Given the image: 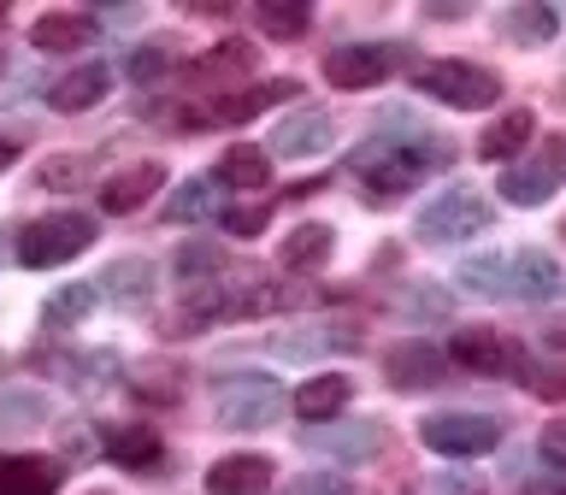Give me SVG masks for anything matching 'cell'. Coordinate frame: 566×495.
<instances>
[{
	"label": "cell",
	"instance_id": "1",
	"mask_svg": "<svg viewBox=\"0 0 566 495\" xmlns=\"http://www.w3.org/2000/svg\"><path fill=\"white\" fill-rule=\"evenodd\" d=\"M454 159V148L442 136H419V141H384L378 159H360L366 177V201H401L407 189H419L431 171H442Z\"/></svg>",
	"mask_w": 566,
	"mask_h": 495
},
{
	"label": "cell",
	"instance_id": "2",
	"mask_svg": "<svg viewBox=\"0 0 566 495\" xmlns=\"http://www.w3.org/2000/svg\"><path fill=\"white\" fill-rule=\"evenodd\" d=\"M101 236V224L88 212H48V219H30L18 230V265L30 272H53V265L88 254V242Z\"/></svg>",
	"mask_w": 566,
	"mask_h": 495
},
{
	"label": "cell",
	"instance_id": "3",
	"mask_svg": "<svg viewBox=\"0 0 566 495\" xmlns=\"http://www.w3.org/2000/svg\"><path fill=\"white\" fill-rule=\"evenodd\" d=\"M413 88L419 95H431L442 106H454V113H484V106L502 101V77H495L490 65H472V60H431L413 71Z\"/></svg>",
	"mask_w": 566,
	"mask_h": 495
},
{
	"label": "cell",
	"instance_id": "4",
	"mask_svg": "<svg viewBox=\"0 0 566 495\" xmlns=\"http://www.w3.org/2000/svg\"><path fill=\"white\" fill-rule=\"evenodd\" d=\"M283 383L265 378V371H242V378H224L219 396H212V419L224 431H265V424L283 419Z\"/></svg>",
	"mask_w": 566,
	"mask_h": 495
},
{
	"label": "cell",
	"instance_id": "5",
	"mask_svg": "<svg viewBox=\"0 0 566 495\" xmlns=\"http://www.w3.org/2000/svg\"><path fill=\"white\" fill-rule=\"evenodd\" d=\"M490 224H495V207L478 189H442L437 201L419 212V242H437V247L472 242V236H484Z\"/></svg>",
	"mask_w": 566,
	"mask_h": 495
},
{
	"label": "cell",
	"instance_id": "6",
	"mask_svg": "<svg viewBox=\"0 0 566 495\" xmlns=\"http://www.w3.org/2000/svg\"><path fill=\"white\" fill-rule=\"evenodd\" d=\"M449 366L460 371H472V378H520L525 383V348L513 343V336L502 330H490V325H467V330H454V343H449Z\"/></svg>",
	"mask_w": 566,
	"mask_h": 495
},
{
	"label": "cell",
	"instance_id": "7",
	"mask_svg": "<svg viewBox=\"0 0 566 495\" xmlns=\"http://www.w3.org/2000/svg\"><path fill=\"white\" fill-rule=\"evenodd\" d=\"M419 442L442 460H478L502 449V419L495 413H431L419 424Z\"/></svg>",
	"mask_w": 566,
	"mask_h": 495
},
{
	"label": "cell",
	"instance_id": "8",
	"mask_svg": "<svg viewBox=\"0 0 566 495\" xmlns=\"http://www.w3.org/2000/svg\"><path fill=\"white\" fill-rule=\"evenodd\" d=\"M401 60H407L401 42H348L325 53V77L336 88H378L384 77L401 71Z\"/></svg>",
	"mask_w": 566,
	"mask_h": 495
},
{
	"label": "cell",
	"instance_id": "9",
	"mask_svg": "<svg viewBox=\"0 0 566 495\" xmlns=\"http://www.w3.org/2000/svg\"><path fill=\"white\" fill-rule=\"evenodd\" d=\"M560 177H566V141L548 136L531 159H520V166L502 171V194H507L513 207H543L548 194L560 189Z\"/></svg>",
	"mask_w": 566,
	"mask_h": 495
},
{
	"label": "cell",
	"instance_id": "10",
	"mask_svg": "<svg viewBox=\"0 0 566 495\" xmlns=\"http://www.w3.org/2000/svg\"><path fill=\"white\" fill-rule=\"evenodd\" d=\"M442 378H449V354L431 348V343H396L384 348V383L401 389V396H413V389H437Z\"/></svg>",
	"mask_w": 566,
	"mask_h": 495
},
{
	"label": "cell",
	"instance_id": "11",
	"mask_svg": "<svg viewBox=\"0 0 566 495\" xmlns=\"http://www.w3.org/2000/svg\"><path fill=\"white\" fill-rule=\"evenodd\" d=\"M307 449L325 460H371L384 449V431L371 419H331V424H313L307 431Z\"/></svg>",
	"mask_w": 566,
	"mask_h": 495
},
{
	"label": "cell",
	"instance_id": "12",
	"mask_svg": "<svg viewBox=\"0 0 566 495\" xmlns=\"http://www.w3.org/2000/svg\"><path fill=\"white\" fill-rule=\"evenodd\" d=\"M159 189H166V166H159V159H136V166H124L101 183V212H136V207H148V194H159Z\"/></svg>",
	"mask_w": 566,
	"mask_h": 495
},
{
	"label": "cell",
	"instance_id": "13",
	"mask_svg": "<svg viewBox=\"0 0 566 495\" xmlns=\"http://www.w3.org/2000/svg\"><path fill=\"white\" fill-rule=\"evenodd\" d=\"M301 95V83L295 77H272V83H254V88H237V95H219L201 113V124H248V118H260L265 106H277V101H290Z\"/></svg>",
	"mask_w": 566,
	"mask_h": 495
},
{
	"label": "cell",
	"instance_id": "14",
	"mask_svg": "<svg viewBox=\"0 0 566 495\" xmlns=\"http://www.w3.org/2000/svg\"><path fill=\"white\" fill-rule=\"evenodd\" d=\"M277 466L265 454H224L207 466V495H265Z\"/></svg>",
	"mask_w": 566,
	"mask_h": 495
},
{
	"label": "cell",
	"instance_id": "15",
	"mask_svg": "<svg viewBox=\"0 0 566 495\" xmlns=\"http://www.w3.org/2000/svg\"><path fill=\"white\" fill-rule=\"evenodd\" d=\"M560 265L543 254V247H520L507 254V301H555L560 295Z\"/></svg>",
	"mask_w": 566,
	"mask_h": 495
},
{
	"label": "cell",
	"instance_id": "16",
	"mask_svg": "<svg viewBox=\"0 0 566 495\" xmlns=\"http://www.w3.org/2000/svg\"><path fill=\"white\" fill-rule=\"evenodd\" d=\"M336 141V130H331V113H318V106H301V113H290L272 130V154H283V159H313V154H325Z\"/></svg>",
	"mask_w": 566,
	"mask_h": 495
},
{
	"label": "cell",
	"instance_id": "17",
	"mask_svg": "<svg viewBox=\"0 0 566 495\" xmlns=\"http://www.w3.org/2000/svg\"><path fill=\"white\" fill-rule=\"evenodd\" d=\"M354 401V378H343V371H325V378H307L290 396L295 407V419H307V424H331V419H343V407Z\"/></svg>",
	"mask_w": 566,
	"mask_h": 495
},
{
	"label": "cell",
	"instance_id": "18",
	"mask_svg": "<svg viewBox=\"0 0 566 495\" xmlns=\"http://www.w3.org/2000/svg\"><path fill=\"white\" fill-rule=\"evenodd\" d=\"M65 466L48 454H7L0 460V495H60Z\"/></svg>",
	"mask_w": 566,
	"mask_h": 495
},
{
	"label": "cell",
	"instance_id": "19",
	"mask_svg": "<svg viewBox=\"0 0 566 495\" xmlns=\"http://www.w3.org/2000/svg\"><path fill=\"white\" fill-rule=\"evenodd\" d=\"M101 449H106V460H113V466H124V472H148V466H159V460H166V442H159L154 424H113V431L101 436Z\"/></svg>",
	"mask_w": 566,
	"mask_h": 495
},
{
	"label": "cell",
	"instance_id": "20",
	"mask_svg": "<svg viewBox=\"0 0 566 495\" xmlns=\"http://www.w3.org/2000/svg\"><path fill=\"white\" fill-rule=\"evenodd\" d=\"M95 35H101V24L88 12H42L30 24V48H42V53H77V48H95Z\"/></svg>",
	"mask_w": 566,
	"mask_h": 495
},
{
	"label": "cell",
	"instance_id": "21",
	"mask_svg": "<svg viewBox=\"0 0 566 495\" xmlns=\"http://www.w3.org/2000/svg\"><path fill=\"white\" fill-rule=\"evenodd\" d=\"M106 88H113V71L106 65H77V71H65V77L48 88V106L53 113H88V106L106 101Z\"/></svg>",
	"mask_w": 566,
	"mask_h": 495
},
{
	"label": "cell",
	"instance_id": "22",
	"mask_svg": "<svg viewBox=\"0 0 566 495\" xmlns=\"http://www.w3.org/2000/svg\"><path fill=\"white\" fill-rule=\"evenodd\" d=\"M336 348H360V330L354 325H313V330H283L272 354L283 360H318V354H336Z\"/></svg>",
	"mask_w": 566,
	"mask_h": 495
},
{
	"label": "cell",
	"instance_id": "23",
	"mask_svg": "<svg viewBox=\"0 0 566 495\" xmlns=\"http://www.w3.org/2000/svg\"><path fill=\"white\" fill-rule=\"evenodd\" d=\"M101 295L118 301V307H148V295H154V260H142V254L113 260L101 272Z\"/></svg>",
	"mask_w": 566,
	"mask_h": 495
},
{
	"label": "cell",
	"instance_id": "24",
	"mask_svg": "<svg viewBox=\"0 0 566 495\" xmlns=\"http://www.w3.org/2000/svg\"><path fill=\"white\" fill-rule=\"evenodd\" d=\"M531 136H537V113H531V106H513V113H502L484 136H478V159H513V154L531 148Z\"/></svg>",
	"mask_w": 566,
	"mask_h": 495
},
{
	"label": "cell",
	"instance_id": "25",
	"mask_svg": "<svg viewBox=\"0 0 566 495\" xmlns=\"http://www.w3.org/2000/svg\"><path fill=\"white\" fill-rule=\"evenodd\" d=\"M336 254V230L331 224H295L290 236H283V265H290V272H318V265H325Z\"/></svg>",
	"mask_w": 566,
	"mask_h": 495
},
{
	"label": "cell",
	"instance_id": "26",
	"mask_svg": "<svg viewBox=\"0 0 566 495\" xmlns=\"http://www.w3.org/2000/svg\"><path fill=\"white\" fill-rule=\"evenodd\" d=\"M212 177L230 189H265L272 183V159H265V148H254V141H237V148L219 154V171Z\"/></svg>",
	"mask_w": 566,
	"mask_h": 495
},
{
	"label": "cell",
	"instance_id": "27",
	"mask_svg": "<svg viewBox=\"0 0 566 495\" xmlns=\"http://www.w3.org/2000/svg\"><path fill=\"white\" fill-rule=\"evenodd\" d=\"M495 30H502L513 48H548L555 30H560V18L548 7H507L502 18H495Z\"/></svg>",
	"mask_w": 566,
	"mask_h": 495
},
{
	"label": "cell",
	"instance_id": "28",
	"mask_svg": "<svg viewBox=\"0 0 566 495\" xmlns=\"http://www.w3.org/2000/svg\"><path fill=\"white\" fill-rule=\"evenodd\" d=\"M95 301H101V283H65V289L42 307V325H48V330H71V325H83V318L95 313Z\"/></svg>",
	"mask_w": 566,
	"mask_h": 495
},
{
	"label": "cell",
	"instance_id": "29",
	"mask_svg": "<svg viewBox=\"0 0 566 495\" xmlns=\"http://www.w3.org/2000/svg\"><path fill=\"white\" fill-rule=\"evenodd\" d=\"M48 413H53V401L42 389H7V396H0V436L7 431H42Z\"/></svg>",
	"mask_w": 566,
	"mask_h": 495
},
{
	"label": "cell",
	"instance_id": "30",
	"mask_svg": "<svg viewBox=\"0 0 566 495\" xmlns=\"http://www.w3.org/2000/svg\"><path fill=\"white\" fill-rule=\"evenodd\" d=\"M254 18H260V30L272 35V42H295V35H307L313 7H301V0H260Z\"/></svg>",
	"mask_w": 566,
	"mask_h": 495
},
{
	"label": "cell",
	"instance_id": "31",
	"mask_svg": "<svg viewBox=\"0 0 566 495\" xmlns=\"http://www.w3.org/2000/svg\"><path fill=\"white\" fill-rule=\"evenodd\" d=\"M60 371H65L77 389H101V383L118 378V354H113V348H88V354H71V360H60Z\"/></svg>",
	"mask_w": 566,
	"mask_h": 495
},
{
	"label": "cell",
	"instance_id": "32",
	"mask_svg": "<svg viewBox=\"0 0 566 495\" xmlns=\"http://www.w3.org/2000/svg\"><path fill=\"white\" fill-rule=\"evenodd\" d=\"M460 283L490 301H507V254H478V260H460Z\"/></svg>",
	"mask_w": 566,
	"mask_h": 495
},
{
	"label": "cell",
	"instance_id": "33",
	"mask_svg": "<svg viewBox=\"0 0 566 495\" xmlns=\"http://www.w3.org/2000/svg\"><path fill=\"white\" fill-rule=\"evenodd\" d=\"M207 212H212V183H207V177H189V183L166 201V219L171 224H201Z\"/></svg>",
	"mask_w": 566,
	"mask_h": 495
},
{
	"label": "cell",
	"instance_id": "34",
	"mask_svg": "<svg viewBox=\"0 0 566 495\" xmlns=\"http://www.w3.org/2000/svg\"><path fill=\"white\" fill-rule=\"evenodd\" d=\"M171 65H177V42H171V35H154V42H142V48L130 53V77H136V83L166 77Z\"/></svg>",
	"mask_w": 566,
	"mask_h": 495
},
{
	"label": "cell",
	"instance_id": "35",
	"mask_svg": "<svg viewBox=\"0 0 566 495\" xmlns=\"http://www.w3.org/2000/svg\"><path fill=\"white\" fill-rule=\"evenodd\" d=\"M95 177V159L88 154H60V159H48L42 171H35V183L42 189H77V183H88Z\"/></svg>",
	"mask_w": 566,
	"mask_h": 495
},
{
	"label": "cell",
	"instance_id": "36",
	"mask_svg": "<svg viewBox=\"0 0 566 495\" xmlns=\"http://www.w3.org/2000/svg\"><path fill=\"white\" fill-rule=\"evenodd\" d=\"M171 265H177V277H184V283H207V277L224 265V254H219L212 242H189V247H177Z\"/></svg>",
	"mask_w": 566,
	"mask_h": 495
},
{
	"label": "cell",
	"instance_id": "37",
	"mask_svg": "<svg viewBox=\"0 0 566 495\" xmlns=\"http://www.w3.org/2000/svg\"><path fill=\"white\" fill-rule=\"evenodd\" d=\"M195 71H201V77H237V71H254V48L248 42H219Z\"/></svg>",
	"mask_w": 566,
	"mask_h": 495
},
{
	"label": "cell",
	"instance_id": "38",
	"mask_svg": "<svg viewBox=\"0 0 566 495\" xmlns=\"http://www.w3.org/2000/svg\"><path fill=\"white\" fill-rule=\"evenodd\" d=\"M290 495H360V489L336 472H307V477H290Z\"/></svg>",
	"mask_w": 566,
	"mask_h": 495
},
{
	"label": "cell",
	"instance_id": "39",
	"mask_svg": "<svg viewBox=\"0 0 566 495\" xmlns=\"http://www.w3.org/2000/svg\"><path fill=\"white\" fill-rule=\"evenodd\" d=\"M177 378H184V371H171V366H166V371H154V378H142V383H136V396H142V401L171 407L177 396H184V383H177Z\"/></svg>",
	"mask_w": 566,
	"mask_h": 495
},
{
	"label": "cell",
	"instance_id": "40",
	"mask_svg": "<svg viewBox=\"0 0 566 495\" xmlns=\"http://www.w3.org/2000/svg\"><path fill=\"white\" fill-rule=\"evenodd\" d=\"M525 383L537 389L543 401H566V366H531Z\"/></svg>",
	"mask_w": 566,
	"mask_h": 495
},
{
	"label": "cell",
	"instance_id": "41",
	"mask_svg": "<svg viewBox=\"0 0 566 495\" xmlns=\"http://www.w3.org/2000/svg\"><path fill=\"white\" fill-rule=\"evenodd\" d=\"M265 224H272V207H237V212H224L230 236H260Z\"/></svg>",
	"mask_w": 566,
	"mask_h": 495
},
{
	"label": "cell",
	"instance_id": "42",
	"mask_svg": "<svg viewBox=\"0 0 566 495\" xmlns=\"http://www.w3.org/2000/svg\"><path fill=\"white\" fill-rule=\"evenodd\" d=\"M401 313L407 318H449V295H442V289H413Z\"/></svg>",
	"mask_w": 566,
	"mask_h": 495
},
{
	"label": "cell",
	"instance_id": "43",
	"mask_svg": "<svg viewBox=\"0 0 566 495\" xmlns=\"http://www.w3.org/2000/svg\"><path fill=\"white\" fill-rule=\"evenodd\" d=\"M537 449H543L548 466H566V419H548V424H543Z\"/></svg>",
	"mask_w": 566,
	"mask_h": 495
},
{
	"label": "cell",
	"instance_id": "44",
	"mask_svg": "<svg viewBox=\"0 0 566 495\" xmlns=\"http://www.w3.org/2000/svg\"><path fill=\"white\" fill-rule=\"evenodd\" d=\"M548 348H560V354H566V318H560V325H548Z\"/></svg>",
	"mask_w": 566,
	"mask_h": 495
},
{
	"label": "cell",
	"instance_id": "45",
	"mask_svg": "<svg viewBox=\"0 0 566 495\" xmlns=\"http://www.w3.org/2000/svg\"><path fill=\"white\" fill-rule=\"evenodd\" d=\"M12 159H18V141H0V171H7Z\"/></svg>",
	"mask_w": 566,
	"mask_h": 495
},
{
	"label": "cell",
	"instance_id": "46",
	"mask_svg": "<svg viewBox=\"0 0 566 495\" xmlns=\"http://www.w3.org/2000/svg\"><path fill=\"white\" fill-rule=\"evenodd\" d=\"M525 495H566V484H531Z\"/></svg>",
	"mask_w": 566,
	"mask_h": 495
},
{
	"label": "cell",
	"instance_id": "47",
	"mask_svg": "<svg viewBox=\"0 0 566 495\" xmlns=\"http://www.w3.org/2000/svg\"><path fill=\"white\" fill-rule=\"evenodd\" d=\"M0 24H7V7H0Z\"/></svg>",
	"mask_w": 566,
	"mask_h": 495
},
{
	"label": "cell",
	"instance_id": "48",
	"mask_svg": "<svg viewBox=\"0 0 566 495\" xmlns=\"http://www.w3.org/2000/svg\"><path fill=\"white\" fill-rule=\"evenodd\" d=\"M0 371H7V354H0Z\"/></svg>",
	"mask_w": 566,
	"mask_h": 495
},
{
	"label": "cell",
	"instance_id": "49",
	"mask_svg": "<svg viewBox=\"0 0 566 495\" xmlns=\"http://www.w3.org/2000/svg\"><path fill=\"white\" fill-rule=\"evenodd\" d=\"M560 236H566V224H560Z\"/></svg>",
	"mask_w": 566,
	"mask_h": 495
}]
</instances>
